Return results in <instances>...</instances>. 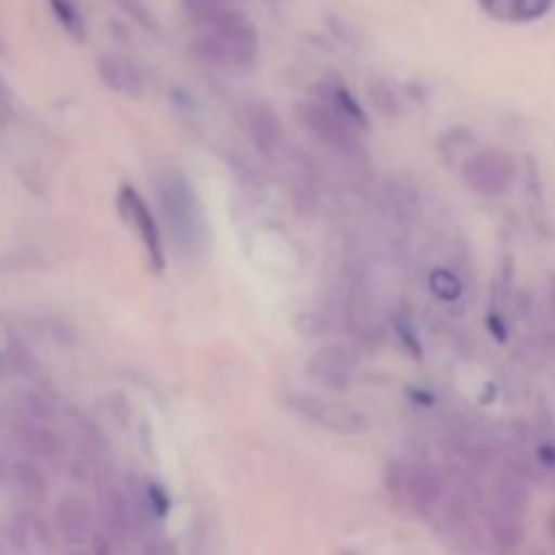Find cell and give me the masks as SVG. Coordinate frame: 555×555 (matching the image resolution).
Instances as JSON below:
<instances>
[{
	"label": "cell",
	"instance_id": "obj_1",
	"mask_svg": "<svg viewBox=\"0 0 555 555\" xmlns=\"http://www.w3.org/2000/svg\"><path fill=\"white\" fill-rule=\"evenodd\" d=\"M188 20L198 27L193 49L217 68H249L258 60V30L228 0H182Z\"/></svg>",
	"mask_w": 555,
	"mask_h": 555
},
{
	"label": "cell",
	"instance_id": "obj_2",
	"mask_svg": "<svg viewBox=\"0 0 555 555\" xmlns=\"http://www.w3.org/2000/svg\"><path fill=\"white\" fill-rule=\"evenodd\" d=\"M152 188L160 211V228H166L171 247L184 260L206 258L211 247L209 220L190 179L182 171H163L157 173Z\"/></svg>",
	"mask_w": 555,
	"mask_h": 555
},
{
	"label": "cell",
	"instance_id": "obj_3",
	"mask_svg": "<svg viewBox=\"0 0 555 555\" xmlns=\"http://www.w3.org/2000/svg\"><path fill=\"white\" fill-rule=\"evenodd\" d=\"M287 406L298 417H304L312 426L325 428V431L345 434V437H358V434L369 431V417L358 406L334 399V396L291 393L287 396Z\"/></svg>",
	"mask_w": 555,
	"mask_h": 555
},
{
	"label": "cell",
	"instance_id": "obj_4",
	"mask_svg": "<svg viewBox=\"0 0 555 555\" xmlns=\"http://www.w3.org/2000/svg\"><path fill=\"white\" fill-rule=\"evenodd\" d=\"M117 211L119 217H122L125 225H128L130 231H133V236L139 238L141 247H144L150 269L155 271V274H163V269H166V244H163L160 220H157L155 211L150 209V204L141 198V193L133 184H119Z\"/></svg>",
	"mask_w": 555,
	"mask_h": 555
},
{
	"label": "cell",
	"instance_id": "obj_5",
	"mask_svg": "<svg viewBox=\"0 0 555 555\" xmlns=\"http://www.w3.org/2000/svg\"><path fill=\"white\" fill-rule=\"evenodd\" d=\"M296 119L301 128L312 135L318 144L328 150L341 152V155H358L361 152V133L350 119L341 117L331 106L320 101H304L296 106Z\"/></svg>",
	"mask_w": 555,
	"mask_h": 555
},
{
	"label": "cell",
	"instance_id": "obj_6",
	"mask_svg": "<svg viewBox=\"0 0 555 555\" xmlns=\"http://www.w3.org/2000/svg\"><path fill=\"white\" fill-rule=\"evenodd\" d=\"M11 437H14L16 448L25 453V459L36 461V464L57 466L65 459V439L54 428V421H43V417L14 410Z\"/></svg>",
	"mask_w": 555,
	"mask_h": 555
},
{
	"label": "cell",
	"instance_id": "obj_7",
	"mask_svg": "<svg viewBox=\"0 0 555 555\" xmlns=\"http://www.w3.org/2000/svg\"><path fill=\"white\" fill-rule=\"evenodd\" d=\"M461 177L472 193L493 198L513 188L518 166H515L513 155H507L504 150H480L466 157L461 166Z\"/></svg>",
	"mask_w": 555,
	"mask_h": 555
},
{
	"label": "cell",
	"instance_id": "obj_8",
	"mask_svg": "<svg viewBox=\"0 0 555 555\" xmlns=\"http://www.w3.org/2000/svg\"><path fill=\"white\" fill-rule=\"evenodd\" d=\"M385 486L390 488L393 499H401L421 513H428L442 496V480L423 464H393L385 472Z\"/></svg>",
	"mask_w": 555,
	"mask_h": 555
},
{
	"label": "cell",
	"instance_id": "obj_9",
	"mask_svg": "<svg viewBox=\"0 0 555 555\" xmlns=\"http://www.w3.org/2000/svg\"><path fill=\"white\" fill-rule=\"evenodd\" d=\"M356 369H358V358L350 347L345 345H325L320 350L312 352V358L307 361V379L318 388L325 390H347L356 379Z\"/></svg>",
	"mask_w": 555,
	"mask_h": 555
},
{
	"label": "cell",
	"instance_id": "obj_10",
	"mask_svg": "<svg viewBox=\"0 0 555 555\" xmlns=\"http://www.w3.org/2000/svg\"><path fill=\"white\" fill-rule=\"evenodd\" d=\"M0 480L11 488V493H14L16 499H22V502L30 504V507L47 502L49 480H47V475H43L41 464H36V461H30V459L9 461V464L3 466V475H0Z\"/></svg>",
	"mask_w": 555,
	"mask_h": 555
},
{
	"label": "cell",
	"instance_id": "obj_11",
	"mask_svg": "<svg viewBox=\"0 0 555 555\" xmlns=\"http://www.w3.org/2000/svg\"><path fill=\"white\" fill-rule=\"evenodd\" d=\"M54 529L70 545H81L95 531V513L81 496H63L54 504Z\"/></svg>",
	"mask_w": 555,
	"mask_h": 555
},
{
	"label": "cell",
	"instance_id": "obj_12",
	"mask_svg": "<svg viewBox=\"0 0 555 555\" xmlns=\"http://www.w3.org/2000/svg\"><path fill=\"white\" fill-rule=\"evenodd\" d=\"M242 125L255 150L263 155H271L282 144V119L266 103H247L242 112Z\"/></svg>",
	"mask_w": 555,
	"mask_h": 555
},
{
	"label": "cell",
	"instance_id": "obj_13",
	"mask_svg": "<svg viewBox=\"0 0 555 555\" xmlns=\"http://www.w3.org/2000/svg\"><path fill=\"white\" fill-rule=\"evenodd\" d=\"M314 101L325 103L331 106L334 112H339L341 117L350 119L358 130H366L369 128V114L366 108L361 106L356 95L350 92V87L339 79H323L314 85Z\"/></svg>",
	"mask_w": 555,
	"mask_h": 555
},
{
	"label": "cell",
	"instance_id": "obj_14",
	"mask_svg": "<svg viewBox=\"0 0 555 555\" xmlns=\"http://www.w3.org/2000/svg\"><path fill=\"white\" fill-rule=\"evenodd\" d=\"M553 3L555 0H480V9L496 22L526 25V22L542 20L553 9Z\"/></svg>",
	"mask_w": 555,
	"mask_h": 555
},
{
	"label": "cell",
	"instance_id": "obj_15",
	"mask_svg": "<svg viewBox=\"0 0 555 555\" xmlns=\"http://www.w3.org/2000/svg\"><path fill=\"white\" fill-rule=\"evenodd\" d=\"M98 70H101V79L108 90L119 92V95L139 98L141 90H144V79H141L139 68H135L130 60L117 57V54H106L98 63Z\"/></svg>",
	"mask_w": 555,
	"mask_h": 555
},
{
	"label": "cell",
	"instance_id": "obj_16",
	"mask_svg": "<svg viewBox=\"0 0 555 555\" xmlns=\"http://www.w3.org/2000/svg\"><path fill=\"white\" fill-rule=\"evenodd\" d=\"M25 361V350H22V341L16 339L14 328L5 323V318H0V379H9L11 374H16Z\"/></svg>",
	"mask_w": 555,
	"mask_h": 555
},
{
	"label": "cell",
	"instance_id": "obj_17",
	"mask_svg": "<svg viewBox=\"0 0 555 555\" xmlns=\"http://www.w3.org/2000/svg\"><path fill=\"white\" fill-rule=\"evenodd\" d=\"M49 5H52L54 20L63 25V30L68 33L70 38H76V41H85L87 27H85V16H81L79 5H76L74 0H49Z\"/></svg>",
	"mask_w": 555,
	"mask_h": 555
},
{
	"label": "cell",
	"instance_id": "obj_18",
	"mask_svg": "<svg viewBox=\"0 0 555 555\" xmlns=\"http://www.w3.org/2000/svg\"><path fill=\"white\" fill-rule=\"evenodd\" d=\"M428 287L439 301H459L461 293H464V285L450 269H434L428 276Z\"/></svg>",
	"mask_w": 555,
	"mask_h": 555
},
{
	"label": "cell",
	"instance_id": "obj_19",
	"mask_svg": "<svg viewBox=\"0 0 555 555\" xmlns=\"http://www.w3.org/2000/svg\"><path fill=\"white\" fill-rule=\"evenodd\" d=\"M117 3L122 5L125 14L133 16V20L139 22V25L150 27V30H155V27H157V22H155V16H152V11H150V5H146V0H117Z\"/></svg>",
	"mask_w": 555,
	"mask_h": 555
},
{
	"label": "cell",
	"instance_id": "obj_20",
	"mask_svg": "<svg viewBox=\"0 0 555 555\" xmlns=\"http://www.w3.org/2000/svg\"><path fill=\"white\" fill-rule=\"evenodd\" d=\"M9 119H11V92L9 87L3 85V79H0V133L9 128Z\"/></svg>",
	"mask_w": 555,
	"mask_h": 555
},
{
	"label": "cell",
	"instance_id": "obj_21",
	"mask_svg": "<svg viewBox=\"0 0 555 555\" xmlns=\"http://www.w3.org/2000/svg\"><path fill=\"white\" fill-rule=\"evenodd\" d=\"M0 555H14V551H11V545H9V540H3V537H0Z\"/></svg>",
	"mask_w": 555,
	"mask_h": 555
},
{
	"label": "cell",
	"instance_id": "obj_22",
	"mask_svg": "<svg viewBox=\"0 0 555 555\" xmlns=\"http://www.w3.org/2000/svg\"><path fill=\"white\" fill-rule=\"evenodd\" d=\"M553 304H555V280H553Z\"/></svg>",
	"mask_w": 555,
	"mask_h": 555
}]
</instances>
